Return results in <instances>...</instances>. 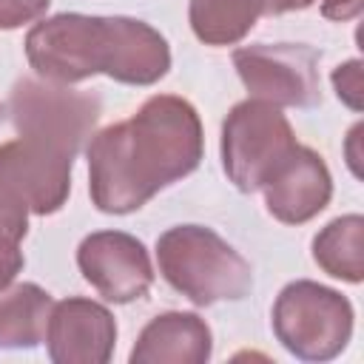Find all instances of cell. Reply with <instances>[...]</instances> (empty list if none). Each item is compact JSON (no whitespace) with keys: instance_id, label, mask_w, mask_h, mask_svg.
<instances>
[{"instance_id":"21","label":"cell","mask_w":364,"mask_h":364,"mask_svg":"<svg viewBox=\"0 0 364 364\" xmlns=\"http://www.w3.org/2000/svg\"><path fill=\"white\" fill-rule=\"evenodd\" d=\"M316 0H267L264 11L270 14H287V11H301V9H310ZM324 3V0H321Z\"/></svg>"},{"instance_id":"18","label":"cell","mask_w":364,"mask_h":364,"mask_svg":"<svg viewBox=\"0 0 364 364\" xmlns=\"http://www.w3.org/2000/svg\"><path fill=\"white\" fill-rule=\"evenodd\" d=\"M51 0H0V28L11 31L46 14Z\"/></svg>"},{"instance_id":"11","label":"cell","mask_w":364,"mask_h":364,"mask_svg":"<svg viewBox=\"0 0 364 364\" xmlns=\"http://www.w3.org/2000/svg\"><path fill=\"white\" fill-rule=\"evenodd\" d=\"M43 341L54 364H105L117 347V321L105 304L68 296L54 301Z\"/></svg>"},{"instance_id":"15","label":"cell","mask_w":364,"mask_h":364,"mask_svg":"<svg viewBox=\"0 0 364 364\" xmlns=\"http://www.w3.org/2000/svg\"><path fill=\"white\" fill-rule=\"evenodd\" d=\"M313 262L333 279L358 284L364 279V216L344 213L313 239Z\"/></svg>"},{"instance_id":"16","label":"cell","mask_w":364,"mask_h":364,"mask_svg":"<svg viewBox=\"0 0 364 364\" xmlns=\"http://www.w3.org/2000/svg\"><path fill=\"white\" fill-rule=\"evenodd\" d=\"M0 233H9L20 242L28 233V208L3 179H0Z\"/></svg>"},{"instance_id":"5","label":"cell","mask_w":364,"mask_h":364,"mask_svg":"<svg viewBox=\"0 0 364 364\" xmlns=\"http://www.w3.org/2000/svg\"><path fill=\"white\" fill-rule=\"evenodd\" d=\"M9 117L17 136H31L77 156L100 119V97L51 80L23 77L11 88Z\"/></svg>"},{"instance_id":"17","label":"cell","mask_w":364,"mask_h":364,"mask_svg":"<svg viewBox=\"0 0 364 364\" xmlns=\"http://www.w3.org/2000/svg\"><path fill=\"white\" fill-rule=\"evenodd\" d=\"M333 88L341 102H347L353 111H361V60H347L333 68Z\"/></svg>"},{"instance_id":"8","label":"cell","mask_w":364,"mask_h":364,"mask_svg":"<svg viewBox=\"0 0 364 364\" xmlns=\"http://www.w3.org/2000/svg\"><path fill=\"white\" fill-rule=\"evenodd\" d=\"M82 279L114 304L142 299L154 284V264L145 245L125 230L88 233L77 247Z\"/></svg>"},{"instance_id":"3","label":"cell","mask_w":364,"mask_h":364,"mask_svg":"<svg viewBox=\"0 0 364 364\" xmlns=\"http://www.w3.org/2000/svg\"><path fill=\"white\" fill-rule=\"evenodd\" d=\"M162 279L196 307L239 301L253 287L250 262L205 225H173L156 239Z\"/></svg>"},{"instance_id":"10","label":"cell","mask_w":364,"mask_h":364,"mask_svg":"<svg viewBox=\"0 0 364 364\" xmlns=\"http://www.w3.org/2000/svg\"><path fill=\"white\" fill-rule=\"evenodd\" d=\"M264 208L282 225H304L318 216L333 196V176L321 154L307 145H293L264 176Z\"/></svg>"},{"instance_id":"12","label":"cell","mask_w":364,"mask_h":364,"mask_svg":"<svg viewBox=\"0 0 364 364\" xmlns=\"http://www.w3.org/2000/svg\"><path fill=\"white\" fill-rule=\"evenodd\" d=\"M213 353V336L202 316L168 310L154 316L131 350V364H205Z\"/></svg>"},{"instance_id":"4","label":"cell","mask_w":364,"mask_h":364,"mask_svg":"<svg viewBox=\"0 0 364 364\" xmlns=\"http://www.w3.org/2000/svg\"><path fill=\"white\" fill-rule=\"evenodd\" d=\"M353 304L338 290L296 279L273 301V333L299 361H333L353 336Z\"/></svg>"},{"instance_id":"1","label":"cell","mask_w":364,"mask_h":364,"mask_svg":"<svg viewBox=\"0 0 364 364\" xmlns=\"http://www.w3.org/2000/svg\"><path fill=\"white\" fill-rule=\"evenodd\" d=\"M202 154L196 108L176 94H154L131 119L91 136L85 148L91 202L102 213H134L154 193L193 173Z\"/></svg>"},{"instance_id":"7","label":"cell","mask_w":364,"mask_h":364,"mask_svg":"<svg viewBox=\"0 0 364 364\" xmlns=\"http://www.w3.org/2000/svg\"><path fill=\"white\" fill-rule=\"evenodd\" d=\"M318 60L321 54L304 43H253L233 51L236 74L250 97L279 108H310L321 102Z\"/></svg>"},{"instance_id":"19","label":"cell","mask_w":364,"mask_h":364,"mask_svg":"<svg viewBox=\"0 0 364 364\" xmlns=\"http://www.w3.org/2000/svg\"><path fill=\"white\" fill-rule=\"evenodd\" d=\"M23 264H26V256L20 250V239H14L9 233H0V290L14 284Z\"/></svg>"},{"instance_id":"13","label":"cell","mask_w":364,"mask_h":364,"mask_svg":"<svg viewBox=\"0 0 364 364\" xmlns=\"http://www.w3.org/2000/svg\"><path fill=\"white\" fill-rule=\"evenodd\" d=\"M51 296L34 282L0 290V350H31L46 338Z\"/></svg>"},{"instance_id":"22","label":"cell","mask_w":364,"mask_h":364,"mask_svg":"<svg viewBox=\"0 0 364 364\" xmlns=\"http://www.w3.org/2000/svg\"><path fill=\"white\" fill-rule=\"evenodd\" d=\"M3 114H6V105H3V102H0V119H3Z\"/></svg>"},{"instance_id":"14","label":"cell","mask_w":364,"mask_h":364,"mask_svg":"<svg viewBox=\"0 0 364 364\" xmlns=\"http://www.w3.org/2000/svg\"><path fill=\"white\" fill-rule=\"evenodd\" d=\"M267 0H191L188 23L199 43L222 48L236 46L264 14Z\"/></svg>"},{"instance_id":"6","label":"cell","mask_w":364,"mask_h":364,"mask_svg":"<svg viewBox=\"0 0 364 364\" xmlns=\"http://www.w3.org/2000/svg\"><path fill=\"white\" fill-rule=\"evenodd\" d=\"M296 145V134L279 105L247 97L222 122V168L242 193L262 188L273 165Z\"/></svg>"},{"instance_id":"2","label":"cell","mask_w":364,"mask_h":364,"mask_svg":"<svg viewBox=\"0 0 364 364\" xmlns=\"http://www.w3.org/2000/svg\"><path fill=\"white\" fill-rule=\"evenodd\" d=\"M26 60L40 80L60 85H74L94 74L125 85H154L171 68V48L145 20L63 11L28 28Z\"/></svg>"},{"instance_id":"9","label":"cell","mask_w":364,"mask_h":364,"mask_svg":"<svg viewBox=\"0 0 364 364\" xmlns=\"http://www.w3.org/2000/svg\"><path fill=\"white\" fill-rule=\"evenodd\" d=\"M71 162L60 148L31 136H17L0 145V179L26 202L28 213H57L71 191Z\"/></svg>"},{"instance_id":"20","label":"cell","mask_w":364,"mask_h":364,"mask_svg":"<svg viewBox=\"0 0 364 364\" xmlns=\"http://www.w3.org/2000/svg\"><path fill=\"white\" fill-rule=\"evenodd\" d=\"M358 11H361V0H324L321 3V14L327 20H338V23L358 17Z\"/></svg>"}]
</instances>
